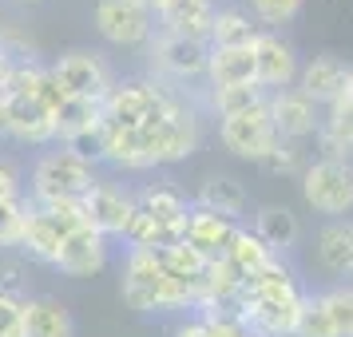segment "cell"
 I'll return each instance as SVG.
<instances>
[{"label":"cell","instance_id":"cell-1","mask_svg":"<svg viewBox=\"0 0 353 337\" xmlns=\"http://www.w3.org/2000/svg\"><path fill=\"white\" fill-rule=\"evenodd\" d=\"M203 139H207V108L187 99L175 115L143 131L103 123V167H112L119 175H147V171L191 159L203 147Z\"/></svg>","mask_w":353,"mask_h":337},{"label":"cell","instance_id":"cell-2","mask_svg":"<svg viewBox=\"0 0 353 337\" xmlns=\"http://www.w3.org/2000/svg\"><path fill=\"white\" fill-rule=\"evenodd\" d=\"M305 302H310V286L302 282L298 266L286 254H278L266 270L246 278V289L230 314H239L250 337H298Z\"/></svg>","mask_w":353,"mask_h":337},{"label":"cell","instance_id":"cell-3","mask_svg":"<svg viewBox=\"0 0 353 337\" xmlns=\"http://www.w3.org/2000/svg\"><path fill=\"white\" fill-rule=\"evenodd\" d=\"M119 294L135 314H183L191 318L203 309V282L175 274L159 258V250H123L119 262Z\"/></svg>","mask_w":353,"mask_h":337},{"label":"cell","instance_id":"cell-4","mask_svg":"<svg viewBox=\"0 0 353 337\" xmlns=\"http://www.w3.org/2000/svg\"><path fill=\"white\" fill-rule=\"evenodd\" d=\"M96 183V163L76 155L72 147L56 143L36 155L32 171H28V198L32 203H83Z\"/></svg>","mask_w":353,"mask_h":337},{"label":"cell","instance_id":"cell-5","mask_svg":"<svg viewBox=\"0 0 353 337\" xmlns=\"http://www.w3.org/2000/svg\"><path fill=\"white\" fill-rule=\"evenodd\" d=\"M147 68L151 76L167 88L191 92V88H207V68H210V44L203 40H187V36L155 32L147 44Z\"/></svg>","mask_w":353,"mask_h":337},{"label":"cell","instance_id":"cell-6","mask_svg":"<svg viewBox=\"0 0 353 337\" xmlns=\"http://www.w3.org/2000/svg\"><path fill=\"white\" fill-rule=\"evenodd\" d=\"M80 226H92L83 214V203H32L28 210V226H24V242L20 254H28L40 266H52L60 246H64Z\"/></svg>","mask_w":353,"mask_h":337},{"label":"cell","instance_id":"cell-7","mask_svg":"<svg viewBox=\"0 0 353 337\" xmlns=\"http://www.w3.org/2000/svg\"><path fill=\"white\" fill-rule=\"evenodd\" d=\"M302 203L325 223L353 218V163L337 159H310V167L298 178Z\"/></svg>","mask_w":353,"mask_h":337},{"label":"cell","instance_id":"cell-8","mask_svg":"<svg viewBox=\"0 0 353 337\" xmlns=\"http://www.w3.org/2000/svg\"><path fill=\"white\" fill-rule=\"evenodd\" d=\"M92 24H96L99 40L112 44V48H143L147 52V44L159 32L155 12L147 4H139V0H96Z\"/></svg>","mask_w":353,"mask_h":337},{"label":"cell","instance_id":"cell-9","mask_svg":"<svg viewBox=\"0 0 353 337\" xmlns=\"http://www.w3.org/2000/svg\"><path fill=\"white\" fill-rule=\"evenodd\" d=\"M48 68L72 99H96V103H103V99L115 92V83H119L115 68L108 64V56L96 52V48L60 52Z\"/></svg>","mask_w":353,"mask_h":337},{"label":"cell","instance_id":"cell-10","mask_svg":"<svg viewBox=\"0 0 353 337\" xmlns=\"http://www.w3.org/2000/svg\"><path fill=\"white\" fill-rule=\"evenodd\" d=\"M219 143L234 159H246V163H254V167H262L266 155L282 143V135H278V127H274V119H270V96H266V103H258L250 112L219 119Z\"/></svg>","mask_w":353,"mask_h":337},{"label":"cell","instance_id":"cell-11","mask_svg":"<svg viewBox=\"0 0 353 337\" xmlns=\"http://www.w3.org/2000/svg\"><path fill=\"white\" fill-rule=\"evenodd\" d=\"M298 337H353V282L310 289Z\"/></svg>","mask_w":353,"mask_h":337},{"label":"cell","instance_id":"cell-12","mask_svg":"<svg viewBox=\"0 0 353 337\" xmlns=\"http://www.w3.org/2000/svg\"><path fill=\"white\" fill-rule=\"evenodd\" d=\"M135 210H139V203H135V187L119 183V178H103L99 175V183L88 191V198H83V214H88V223L96 226L99 234H108L112 242L115 238L123 242L131 218H135Z\"/></svg>","mask_w":353,"mask_h":337},{"label":"cell","instance_id":"cell-13","mask_svg":"<svg viewBox=\"0 0 353 337\" xmlns=\"http://www.w3.org/2000/svg\"><path fill=\"white\" fill-rule=\"evenodd\" d=\"M4 103V139L24 147H56L60 143V123L40 99H17L0 96Z\"/></svg>","mask_w":353,"mask_h":337},{"label":"cell","instance_id":"cell-14","mask_svg":"<svg viewBox=\"0 0 353 337\" xmlns=\"http://www.w3.org/2000/svg\"><path fill=\"white\" fill-rule=\"evenodd\" d=\"M254 64H258V88L262 92H286L298 88L302 76V56L282 32H258L254 40Z\"/></svg>","mask_w":353,"mask_h":337},{"label":"cell","instance_id":"cell-15","mask_svg":"<svg viewBox=\"0 0 353 337\" xmlns=\"http://www.w3.org/2000/svg\"><path fill=\"white\" fill-rule=\"evenodd\" d=\"M270 119L286 143H310L325 123V108H318L302 88L270 92Z\"/></svg>","mask_w":353,"mask_h":337},{"label":"cell","instance_id":"cell-16","mask_svg":"<svg viewBox=\"0 0 353 337\" xmlns=\"http://www.w3.org/2000/svg\"><path fill=\"white\" fill-rule=\"evenodd\" d=\"M108 262H112V238L99 234L96 226H80V230L60 246L52 270H60L64 278H96Z\"/></svg>","mask_w":353,"mask_h":337},{"label":"cell","instance_id":"cell-17","mask_svg":"<svg viewBox=\"0 0 353 337\" xmlns=\"http://www.w3.org/2000/svg\"><path fill=\"white\" fill-rule=\"evenodd\" d=\"M242 226L246 223H234V218L214 214V210H207V207H191V218H187V226H183V242L214 262V258H226V250L234 246Z\"/></svg>","mask_w":353,"mask_h":337},{"label":"cell","instance_id":"cell-18","mask_svg":"<svg viewBox=\"0 0 353 337\" xmlns=\"http://www.w3.org/2000/svg\"><path fill=\"white\" fill-rule=\"evenodd\" d=\"M350 72H353V64H345V60L334 56V52H321V56L302 60L298 88H302L318 108H330L334 99L345 96V88H350Z\"/></svg>","mask_w":353,"mask_h":337},{"label":"cell","instance_id":"cell-19","mask_svg":"<svg viewBox=\"0 0 353 337\" xmlns=\"http://www.w3.org/2000/svg\"><path fill=\"white\" fill-rule=\"evenodd\" d=\"M135 203H139L143 214H151L155 223H163L167 230H175V234H183V226H187L191 207H194V198H187L171 178L139 183V187H135Z\"/></svg>","mask_w":353,"mask_h":337},{"label":"cell","instance_id":"cell-20","mask_svg":"<svg viewBox=\"0 0 353 337\" xmlns=\"http://www.w3.org/2000/svg\"><path fill=\"white\" fill-rule=\"evenodd\" d=\"M214 12H219V0H167L159 12H155V20H159V32L210 44Z\"/></svg>","mask_w":353,"mask_h":337},{"label":"cell","instance_id":"cell-21","mask_svg":"<svg viewBox=\"0 0 353 337\" xmlns=\"http://www.w3.org/2000/svg\"><path fill=\"white\" fill-rule=\"evenodd\" d=\"M246 226L270 246L274 254H290V250L302 242V218H298V210L282 207V203H266V207H258Z\"/></svg>","mask_w":353,"mask_h":337},{"label":"cell","instance_id":"cell-22","mask_svg":"<svg viewBox=\"0 0 353 337\" xmlns=\"http://www.w3.org/2000/svg\"><path fill=\"white\" fill-rule=\"evenodd\" d=\"M318 266L334 278H353V218H334L314 238Z\"/></svg>","mask_w":353,"mask_h":337},{"label":"cell","instance_id":"cell-23","mask_svg":"<svg viewBox=\"0 0 353 337\" xmlns=\"http://www.w3.org/2000/svg\"><path fill=\"white\" fill-rule=\"evenodd\" d=\"M194 207H207L214 214H226L234 223H250V191L234 175H207L203 187L194 191Z\"/></svg>","mask_w":353,"mask_h":337},{"label":"cell","instance_id":"cell-24","mask_svg":"<svg viewBox=\"0 0 353 337\" xmlns=\"http://www.w3.org/2000/svg\"><path fill=\"white\" fill-rule=\"evenodd\" d=\"M242 289H246V274L230 258H214L207 266V274H203V309L199 314H207V309H234Z\"/></svg>","mask_w":353,"mask_h":337},{"label":"cell","instance_id":"cell-25","mask_svg":"<svg viewBox=\"0 0 353 337\" xmlns=\"http://www.w3.org/2000/svg\"><path fill=\"white\" fill-rule=\"evenodd\" d=\"M24 321H28V337H76L72 309L48 294H32L24 302Z\"/></svg>","mask_w":353,"mask_h":337},{"label":"cell","instance_id":"cell-26","mask_svg":"<svg viewBox=\"0 0 353 337\" xmlns=\"http://www.w3.org/2000/svg\"><path fill=\"white\" fill-rule=\"evenodd\" d=\"M258 32L262 28L246 4H219L214 28H210V48H254Z\"/></svg>","mask_w":353,"mask_h":337},{"label":"cell","instance_id":"cell-27","mask_svg":"<svg viewBox=\"0 0 353 337\" xmlns=\"http://www.w3.org/2000/svg\"><path fill=\"white\" fill-rule=\"evenodd\" d=\"M234 83H258L254 48H210L207 88H234Z\"/></svg>","mask_w":353,"mask_h":337},{"label":"cell","instance_id":"cell-28","mask_svg":"<svg viewBox=\"0 0 353 337\" xmlns=\"http://www.w3.org/2000/svg\"><path fill=\"white\" fill-rule=\"evenodd\" d=\"M270 92H262L258 83H234V88H207V96H203V108H207L214 119H230V115H242L258 108V103H266Z\"/></svg>","mask_w":353,"mask_h":337},{"label":"cell","instance_id":"cell-29","mask_svg":"<svg viewBox=\"0 0 353 337\" xmlns=\"http://www.w3.org/2000/svg\"><path fill=\"white\" fill-rule=\"evenodd\" d=\"M56 123H60V143H72V139H80V135H88V131H96L103 123V103L68 96V103L56 115Z\"/></svg>","mask_w":353,"mask_h":337},{"label":"cell","instance_id":"cell-30","mask_svg":"<svg viewBox=\"0 0 353 337\" xmlns=\"http://www.w3.org/2000/svg\"><path fill=\"white\" fill-rule=\"evenodd\" d=\"M226 258H230V262H234V266H239V270L246 274V278H254V274H258V270H266V266H270V262H274L278 254H274L270 246L258 238L250 226H242L239 238H234V246L226 250Z\"/></svg>","mask_w":353,"mask_h":337},{"label":"cell","instance_id":"cell-31","mask_svg":"<svg viewBox=\"0 0 353 337\" xmlns=\"http://www.w3.org/2000/svg\"><path fill=\"white\" fill-rule=\"evenodd\" d=\"M246 8H250V17L258 20V28H266V32H282L286 24L302 17V4L305 0H242Z\"/></svg>","mask_w":353,"mask_h":337},{"label":"cell","instance_id":"cell-32","mask_svg":"<svg viewBox=\"0 0 353 337\" xmlns=\"http://www.w3.org/2000/svg\"><path fill=\"white\" fill-rule=\"evenodd\" d=\"M28 210H32V198L28 194L0 203V250H20L24 226H28Z\"/></svg>","mask_w":353,"mask_h":337},{"label":"cell","instance_id":"cell-33","mask_svg":"<svg viewBox=\"0 0 353 337\" xmlns=\"http://www.w3.org/2000/svg\"><path fill=\"white\" fill-rule=\"evenodd\" d=\"M310 159H314V155L305 151V143H286V139H282V143L266 155L262 171H266V175H282V178H290V175L302 178V171L310 167Z\"/></svg>","mask_w":353,"mask_h":337},{"label":"cell","instance_id":"cell-34","mask_svg":"<svg viewBox=\"0 0 353 337\" xmlns=\"http://www.w3.org/2000/svg\"><path fill=\"white\" fill-rule=\"evenodd\" d=\"M24 302H28V298H12V294H0V337H28V321H24Z\"/></svg>","mask_w":353,"mask_h":337},{"label":"cell","instance_id":"cell-35","mask_svg":"<svg viewBox=\"0 0 353 337\" xmlns=\"http://www.w3.org/2000/svg\"><path fill=\"white\" fill-rule=\"evenodd\" d=\"M203 325H207V337H250V329L239 321V314H230V309H207V314H199Z\"/></svg>","mask_w":353,"mask_h":337},{"label":"cell","instance_id":"cell-36","mask_svg":"<svg viewBox=\"0 0 353 337\" xmlns=\"http://www.w3.org/2000/svg\"><path fill=\"white\" fill-rule=\"evenodd\" d=\"M314 159H337V163H353V147L334 135V131L321 123V131L314 135Z\"/></svg>","mask_w":353,"mask_h":337},{"label":"cell","instance_id":"cell-37","mask_svg":"<svg viewBox=\"0 0 353 337\" xmlns=\"http://www.w3.org/2000/svg\"><path fill=\"white\" fill-rule=\"evenodd\" d=\"M325 127L334 131V135H341V139L353 147V99L350 96L334 99V103L325 108Z\"/></svg>","mask_w":353,"mask_h":337},{"label":"cell","instance_id":"cell-38","mask_svg":"<svg viewBox=\"0 0 353 337\" xmlns=\"http://www.w3.org/2000/svg\"><path fill=\"white\" fill-rule=\"evenodd\" d=\"M0 294L32 298V294H28V282H24V262H20V258H0Z\"/></svg>","mask_w":353,"mask_h":337},{"label":"cell","instance_id":"cell-39","mask_svg":"<svg viewBox=\"0 0 353 337\" xmlns=\"http://www.w3.org/2000/svg\"><path fill=\"white\" fill-rule=\"evenodd\" d=\"M20 194H28L24 171H20L12 159H4V155H0V203H8V198H20Z\"/></svg>","mask_w":353,"mask_h":337},{"label":"cell","instance_id":"cell-40","mask_svg":"<svg viewBox=\"0 0 353 337\" xmlns=\"http://www.w3.org/2000/svg\"><path fill=\"white\" fill-rule=\"evenodd\" d=\"M171 337H207V325H203V318H199V314H191V318L179 321Z\"/></svg>","mask_w":353,"mask_h":337},{"label":"cell","instance_id":"cell-41","mask_svg":"<svg viewBox=\"0 0 353 337\" xmlns=\"http://www.w3.org/2000/svg\"><path fill=\"white\" fill-rule=\"evenodd\" d=\"M12 68H17V56L0 44V96H4V88H8V80H12Z\"/></svg>","mask_w":353,"mask_h":337},{"label":"cell","instance_id":"cell-42","mask_svg":"<svg viewBox=\"0 0 353 337\" xmlns=\"http://www.w3.org/2000/svg\"><path fill=\"white\" fill-rule=\"evenodd\" d=\"M139 4H147L151 12H159V8H163V4H167V0H139Z\"/></svg>","mask_w":353,"mask_h":337},{"label":"cell","instance_id":"cell-43","mask_svg":"<svg viewBox=\"0 0 353 337\" xmlns=\"http://www.w3.org/2000/svg\"><path fill=\"white\" fill-rule=\"evenodd\" d=\"M0 139H4V103H0Z\"/></svg>","mask_w":353,"mask_h":337},{"label":"cell","instance_id":"cell-44","mask_svg":"<svg viewBox=\"0 0 353 337\" xmlns=\"http://www.w3.org/2000/svg\"><path fill=\"white\" fill-rule=\"evenodd\" d=\"M345 96H350V99H353V72H350V88H345Z\"/></svg>","mask_w":353,"mask_h":337},{"label":"cell","instance_id":"cell-45","mask_svg":"<svg viewBox=\"0 0 353 337\" xmlns=\"http://www.w3.org/2000/svg\"><path fill=\"white\" fill-rule=\"evenodd\" d=\"M17 4H44V0H17Z\"/></svg>","mask_w":353,"mask_h":337}]
</instances>
